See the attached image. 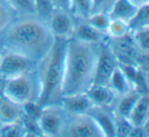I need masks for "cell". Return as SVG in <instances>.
Masks as SVG:
<instances>
[{
	"instance_id": "6da1fadb",
	"label": "cell",
	"mask_w": 149,
	"mask_h": 137,
	"mask_svg": "<svg viewBox=\"0 0 149 137\" xmlns=\"http://www.w3.org/2000/svg\"><path fill=\"white\" fill-rule=\"evenodd\" d=\"M0 37L4 50L17 52L37 64L55 41L47 22L36 15L17 17Z\"/></svg>"
},
{
	"instance_id": "7a4b0ae2",
	"label": "cell",
	"mask_w": 149,
	"mask_h": 137,
	"mask_svg": "<svg viewBox=\"0 0 149 137\" xmlns=\"http://www.w3.org/2000/svg\"><path fill=\"white\" fill-rule=\"evenodd\" d=\"M99 45L72 37L66 40L60 87L61 96L86 93L93 84Z\"/></svg>"
},
{
	"instance_id": "3957f363",
	"label": "cell",
	"mask_w": 149,
	"mask_h": 137,
	"mask_svg": "<svg viewBox=\"0 0 149 137\" xmlns=\"http://www.w3.org/2000/svg\"><path fill=\"white\" fill-rule=\"evenodd\" d=\"M64 39L55 38V41L46 54L37 64V72L40 80V96L37 103L40 106L58 103L61 97V80L63 72V58L65 49Z\"/></svg>"
},
{
	"instance_id": "277c9868",
	"label": "cell",
	"mask_w": 149,
	"mask_h": 137,
	"mask_svg": "<svg viewBox=\"0 0 149 137\" xmlns=\"http://www.w3.org/2000/svg\"><path fill=\"white\" fill-rule=\"evenodd\" d=\"M40 80L37 66L31 71L5 81L3 97L19 106L37 102L40 96Z\"/></svg>"
},
{
	"instance_id": "5b68a950",
	"label": "cell",
	"mask_w": 149,
	"mask_h": 137,
	"mask_svg": "<svg viewBox=\"0 0 149 137\" xmlns=\"http://www.w3.org/2000/svg\"><path fill=\"white\" fill-rule=\"evenodd\" d=\"M107 43L118 64L136 66L147 71L148 55L138 50L130 33L120 38H109Z\"/></svg>"
},
{
	"instance_id": "8992f818",
	"label": "cell",
	"mask_w": 149,
	"mask_h": 137,
	"mask_svg": "<svg viewBox=\"0 0 149 137\" xmlns=\"http://www.w3.org/2000/svg\"><path fill=\"white\" fill-rule=\"evenodd\" d=\"M68 114L58 103H51L41 108L36 122L42 136H60Z\"/></svg>"
},
{
	"instance_id": "52a82bcc",
	"label": "cell",
	"mask_w": 149,
	"mask_h": 137,
	"mask_svg": "<svg viewBox=\"0 0 149 137\" xmlns=\"http://www.w3.org/2000/svg\"><path fill=\"white\" fill-rule=\"evenodd\" d=\"M60 136L100 137L104 136L101 129L89 114L68 115Z\"/></svg>"
},
{
	"instance_id": "ba28073f",
	"label": "cell",
	"mask_w": 149,
	"mask_h": 137,
	"mask_svg": "<svg viewBox=\"0 0 149 137\" xmlns=\"http://www.w3.org/2000/svg\"><path fill=\"white\" fill-rule=\"evenodd\" d=\"M37 66V62L29 59L17 52L4 50L0 57V78L8 80L10 78L31 71Z\"/></svg>"
},
{
	"instance_id": "9c48e42d",
	"label": "cell",
	"mask_w": 149,
	"mask_h": 137,
	"mask_svg": "<svg viewBox=\"0 0 149 137\" xmlns=\"http://www.w3.org/2000/svg\"><path fill=\"white\" fill-rule=\"evenodd\" d=\"M107 39L108 38H106L99 45V51H98L95 68V75H94L93 80V84H96V85L108 86L110 76L118 64L116 57L112 54L111 50H110L109 46H108Z\"/></svg>"
},
{
	"instance_id": "30bf717a",
	"label": "cell",
	"mask_w": 149,
	"mask_h": 137,
	"mask_svg": "<svg viewBox=\"0 0 149 137\" xmlns=\"http://www.w3.org/2000/svg\"><path fill=\"white\" fill-rule=\"evenodd\" d=\"M46 22L55 38L68 40L74 35L76 22L68 11L53 10Z\"/></svg>"
},
{
	"instance_id": "8fae6325",
	"label": "cell",
	"mask_w": 149,
	"mask_h": 137,
	"mask_svg": "<svg viewBox=\"0 0 149 137\" xmlns=\"http://www.w3.org/2000/svg\"><path fill=\"white\" fill-rule=\"evenodd\" d=\"M59 104L63 108L68 115L87 114L93 106L91 100L86 93L61 96L59 99Z\"/></svg>"
},
{
	"instance_id": "7c38bea8",
	"label": "cell",
	"mask_w": 149,
	"mask_h": 137,
	"mask_svg": "<svg viewBox=\"0 0 149 137\" xmlns=\"http://www.w3.org/2000/svg\"><path fill=\"white\" fill-rule=\"evenodd\" d=\"M86 94L91 100L93 106L111 108L114 101L118 98L116 94L107 85H96L92 84Z\"/></svg>"
},
{
	"instance_id": "4fadbf2b",
	"label": "cell",
	"mask_w": 149,
	"mask_h": 137,
	"mask_svg": "<svg viewBox=\"0 0 149 137\" xmlns=\"http://www.w3.org/2000/svg\"><path fill=\"white\" fill-rule=\"evenodd\" d=\"M88 114L95 120L104 136L113 137L114 135V115L111 108L93 106Z\"/></svg>"
},
{
	"instance_id": "5bb4252c",
	"label": "cell",
	"mask_w": 149,
	"mask_h": 137,
	"mask_svg": "<svg viewBox=\"0 0 149 137\" xmlns=\"http://www.w3.org/2000/svg\"><path fill=\"white\" fill-rule=\"evenodd\" d=\"M106 34L99 30L95 29L86 21H79V23L74 26V31L72 38L81 40L88 43L100 44L106 39Z\"/></svg>"
},
{
	"instance_id": "9a60e30c",
	"label": "cell",
	"mask_w": 149,
	"mask_h": 137,
	"mask_svg": "<svg viewBox=\"0 0 149 137\" xmlns=\"http://www.w3.org/2000/svg\"><path fill=\"white\" fill-rule=\"evenodd\" d=\"M142 95L139 91L136 89H131L128 92L124 93L123 95L118 96L114 101L113 106H112V112L116 116H120L128 118L130 115L132 108H134L135 103L139 97Z\"/></svg>"
},
{
	"instance_id": "2e32d148",
	"label": "cell",
	"mask_w": 149,
	"mask_h": 137,
	"mask_svg": "<svg viewBox=\"0 0 149 137\" xmlns=\"http://www.w3.org/2000/svg\"><path fill=\"white\" fill-rule=\"evenodd\" d=\"M129 121L133 126H145L149 122V97L148 94H142L135 103L130 115Z\"/></svg>"
},
{
	"instance_id": "e0dca14e",
	"label": "cell",
	"mask_w": 149,
	"mask_h": 137,
	"mask_svg": "<svg viewBox=\"0 0 149 137\" xmlns=\"http://www.w3.org/2000/svg\"><path fill=\"white\" fill-rule=\"evenodd\" d=\"M137 8L130 0H113L108 10L106 11L110 20H122L128 22L136 13Z\"/></svg>"
},
{
	"instance_id": "ac0fdd59",
	"label": "cell",
	"mask_w": 149,
	"mask_h": 137,
	"mask_svg": "<svg viewBox=\"0 0 149 137\" xmlns=\"http://www.w3.org/2000/svg\"><path fill=\"white\" fill-rule=\"evenodd\" d=\"M24 116L23 106L10 101L3 97L0 102V124L22 120Z\"/></svg>"
},
{
	"instance_id": "d6986e66",
	"label": "cell",
	"mask_w": 149,
	"mask_h": 137,
	"mask_svg": "<svg viewBox=\"0 0 149 137\" xmlns=\"http://www.w3.org/2000/svg\"><path fill=\"white\" fill-rule=\"evenodd\" d=\"M108 86L111 88V90L116 94L118 97L128 92L129 90L133 89L126 74L124 73V71L118 64L116 66V68H114V71L112 72L111 76H110Z\"/></svg>"
},
{
	"instance_id": "ffe728a7",
	"label": "cell",
	"mask_w": 149,
	"mask_h": 137,
	"mask_svg": "<svg viewBox=\"0 0 149 137\" xmlns=\"http://www.w3.org/2000/svg\"><path fill=\"white\" fill-rule=\"evenodd\" d=\"M129 33L142 28L149 27V4L137 8L136 13L127 22Z\"/></svg>"
},
{
	"instance_id": "44dd1931",
	"label": "cell",
	"mask_w": 149,
	"mask_h": 137,
	"mask_svg": "<svg viewBox=\"0 0 149 137\" xmlns=\"http://www.w3.org/2000/svg\"><path fill=\"white\" fill-rule=\"evenodd\" d=\"M70 15L77 21H85L93 13V0H72Z\"/></svg>"
},
{
	"instance_id": "7402d4cb",
	"label": "cell",
	"mask_w": 149,
	"mask_h": 137,
	"mask_svg": "<svg viewBox=\"0 0 149 137\" xmlns=\"http://www.w3.org/2000/svg\"><path fill=\"white\" fill-rule=\"evenodd\" d=\"M17 17L19 15L15 10L5 0H0V35L4 33Z\"/></svg>"
},
{
	"instance_id": "603a6c76",
	"label": "cell",
	"mask_w": 149,
	"mask_h": 137,
	"mask_svg": "<svg viewBox=\"0 0 149 137\" xmlns=\"http://www.w3.org/2000/svg\"><path fill=\"white\" fill-rule=\"evenodd\" d=\"M130 35L139 51L144 54H149V27L133 31Z\"/></svg>"
},
{
	"instance_id": "cb8c5ba5",
	"label": "cell",
	"mask_w": 149,
	"mask_h": 137,
	"mask_svg": "<svg viewBox=\"0 0 149 137\" xmlns=\"http://www.w3.org/2000/svg\"><path fill=\"white\" fill-rule=\"evenodd\" d=\"M25 127L22 120L10 123L0 124V136L3 137H19L25 136Z\"/></svg>"
},
{
	"instance_id": "d4e9b609",
	"label": "cell",
	"mask_w": 149,
	"mask_h": 137,
	"mask_svg": "<svg viewBox=\"0 0 149 137\" xmlns=\"http://www.w3.org/2000/svg\"><path fill=\"white\" fill-rule=\"evenodd\" d=\"M85 21L95 29L106 34V29L109 25L110 19L106 11H94Z\"/></svg>"
},
{
	"instance_id": "484cf974",
	"label": "cell",
	"mask_w": 149,
	"mask_h": 137,
	"mask_svg": "<svg viewBox=\"0 0 149 137\" xmlns=\"http://www.w3.org/2000/svg\"><path fill=\"white\" fill-rule=\"evenodd\" d=\"M15 10L17 15H35L34 0H5Z\"/></svg>"
},
{
	"instance_id": "4316f807",
	"label": "cell",
	"mask_w": 149,
	"mask_h": 137,
	"mask_svg": "<svg viewBox=\"0 0 149 137\" xmlns=\"http://www.w3.org/2000/svg\"><path fill=\"white\" fill-rule=\"evenodd\" d=\"M129 34L127 22L122 20H110L109 25L106 29V35L109 38H120Z\"/></svg>"
},
{
	"instance_id": "83f0119b",
	"label": "cell",
	"mask_w": 149,
	"mask_h": 137,
	"mask_svg": "<svg viewBox=\"0 0 149 137\" xmlns=\"http://www.w3.org/2000/svg\"><path fill=\"white\" fill-rule=\"evenodd\" d=\"M132 129L133 125L131 124L128 118L114 115V135L116 136L129 137Z\"/></svg>"
},
{
	"instance_id": "f1b7e54d",
	"label": "cell",
	"mask_w": 149,
	"mask_h": 137,
	"mask_svg": "<svg viewBox=\"0 0 149 137\" xmlns=\"http://www.w3.org/2000/svg\"><path fill=\"white\" fill-rule=\"evenodd\" d=\"M35 15L41 19L47 21L49 15L54 10L51 0H34Z\"/></svg>"
},
{
	"instance_id": "f546056e",
	"label": "cell",
	"mask_w": 149,
	"mask_h": 137,
	"mask_svg": "<svg viewBox=\"0 0 149 137\" xmlns=\"http://www.w3.org/2000/svg\"><path fill=\"white\" fill-rule=\"evenodd\" d=\"M51 2L54 10H62L70 13L72 0H51Z\"/></svg>"
},
{
	"instance_id": "4dcf8cb0",
	"label": "cell",
	"mask_w": 149,
	"mask_h": 137,
	"mask_svg": "<svg viewBox=\"0 0 149 137\" xmlns=\"http://www.w3.org/2000/svg\"><path fill=\"white\" fill-rule=\"evenodd\" d=\"M111 1L110 0H93V13L94 11H105L104 7L111 5ZM108 7V8H109Z\"/></svg>"
},
{
	"instance_id": "1f68e13d",
	"label": "cell",
	"mask_w": 149,
	"mask_h": 137,
	"mask_svg": "<svg viewBox=\"0 0 149 137\" xmlns=\"http://www.w3.org/2000/svg\"><path fill=\"white\" fill-rule=\"evenodd\" d=\"M130 2L134 4L136 7H140L143 5L149 4V0H130Z\"/></svg>"
},
{
	"instance_id": "d6a6232c",
	"label": "cell",
	"mask_w": 149,
	"mask_h": 137,
	"mask_svg": "<svg viewBox=\"0 0 149 137\" xmlns=\"http://www.w3.org/2000/svg\"><path fill=\"white\" fill-rule=\"evenodd\" d=\"M5 81H6V80L0 78V96H2V97H3V92H4Z\"/></svg>"
},
{
	"instance_id": "836d02e7",
	"label": "cell",
	"mask_w": 149,
	"mask_h": 137,
	"mask_svg": "<svg viewBox=\"0 0 149 137\" xmlns=\"http://www.w3.org/2000/svg\"><path fill=\"white\" fill-rule=\"evenodd\" d=\"M3 51H4V49H3L2 45H0V57H1V55H2Z\"/></svg>"
},
{
	"instance_id": "e575fe53",
	"label": "cell",
	"mask_w": 149,
	"mask_h": 137,
	"mask_svg": "<svg viewBox=\"0 0 149 137\" xmlns=\"http://www.w3.org/2000/svg\"><path fill=\"white\" fill-rule=\"evenodd\" d=\"M2 99H3V97H2V96H0V102L2 101Z\"/></svg>"
}]
</instances>
